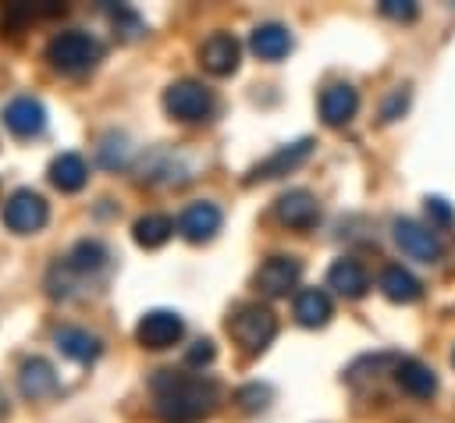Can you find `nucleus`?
Listing matches in <instances>:
<instances>
[{"label":"nucleus","mask_w":455,"mask_h":423,"mask_svg":"<svg viewBox=\"0 0 455 423\" xmlns=\"http://www.w3.org/2000/svg\"><path fill=\"white\" fill-rule=\"evenodd\" d=\"M149 387H153V412L164 423H199L217 405V384L213 380L188 377L178 370H156Z\"/></svg>","instance_id":"f257e3e1"},{"label":"nucleus","mask_w":455,"mask_h":423,"mask_svg":"<svg viewBox=\"0 0 455 423\" xmlns=\"http://www.w3.org/2000/svg\"><path fill=\"white\" fill-rule=\"evenodd\" d=\"M107 249H103V242H96V238H82L71 252H68V267L78 274V277H92V274H100L103 267H107Z\"/></svg>","instance_id":"b1692460"},{"label":"nucleus","mask_w":455,"mask_h":423,"mask_svg":"<svg viewBox=\"0 0 455 423\" xmlns=\"http://www.w3.org/2000/svg\"><path fill=\"white\" fill-rule=\"evenodd\" d=\"M53 341H57V348H60L68 359H75V363H92V359L100 355V338L89 334L85 327H60V331L53 334Z\"/></svg>","instance_id":"aec40b11"},{"label":"nucleus","mask_w":455,"mask_h":423,"mask_svg":"<svg viewBox=\"0 0 455 423\" xmlns=\"http://www.w3.org/2000/svg\"><path fill=\"white\" fill-rule=\"evenodd\" d=\"M181 334H185V320H181L174 309H149V313L135 323L139 345H142V348H153V352L178 345Z\"/></svg>","instance_id":"0eeeda50"},{"label":"nucleus","mask_w":455,"mask_h":423,"mask_svg":"<svg viewBox=\"0 0 455 423\" xmlns=\"http://www.w3.org/2000/svg\"><path fill=\"white\" fill-rule=\"evenodd\" d=\"M451 363H455V352H451Z\"/></svg>","instance_id":"7c9ffc66"},{"label":"nucleus","mask_w":455,"mask_h":423,"mask_svg":"<svg viewBox=\"0 0 455 423\" xmlns=\"http://www.w3.org/2000/svg\"><path fill=\"white\" fill-rule=\"evenodd\" d=\"M427 213H430V220H434V224H441V227H448V224L455 220L451 206H448L441 196H427Z\"/></svg>","instance_id":"c85d7f7f"},{"label":"nucleus","mask_w":455,"mask_h":423,"mask_svg":"<svg viewBox=\"0 0 455 423\" xmlns=\"http://www.w3.org/2000/svg\"><path fill=\"white\" fill-rule=\"evenodd\" d=\"M249 50L259 57V60H281L288 50H291V32L277 21H267V25H256L249 32Z\"/></svg>","instance_id":"f3484780"},{"label":"nucleus","mask_w":455,"mask_h":423,"mask_svg":"<svg viewBox=\"0 0 455 423\" xmlns=\"http://www.w3.org/2000/svg\"><path fill=\"white\" fill-rule=\"evenodd\" d=\"M228 334H231L249 355H256V352H263V348L274 341V334H277V316H274L267 306H259V302H245V306H238V309L228 316Z\"/></svg>","instance_id":"7ed1b4c3"},{"label":"nucleus","mask_w":455,"mask_h":423,"mask_svg":"<svg viewBox=\"0 0 455 423\" xmlns=\"http://www.w3.org/2000/svg\"><path fill=\"white\" fill-rule=\"evenodd\" d=\"M380 14H387L395 21H412L416 18V4L412 0H380Z\"/></svg>","instance_id":"a878e982"},{"label":"nucleus","mask_w":455,"mask_h":423,"mask_svg":"<svg viewBox=\"0 0 455 423\" xmlns=\"http://www.w3.org/2000/svg\"><path fill=\"white\" fill-rule=\"evenodd\" d=\"M299 277H302V263H299V256H284V252H277V256H267V259L259 263L252 284H256L263 295L281 299V295H288V291L299 284Z\"/></svg>","instance_id":"6e6552de"},{"label":"nucleus","mask_w":455,"mask_h":423,"mask_svg":"<svg viewBox=\"0 0 455 423\" xmlns=\"http://www.w3.org/2000/svg\"><path fill=\"white\" fill-rule=\"evenodd\" d=\"M309 149H313V139H299V142H291V146H281L277 153H270L267 160H259L252 171H249V178L245 181H267V178H281V174H288V171H295L306 156H309Z\"/></svg>","instance_id":"ddd939ff"},{"label":"nucleus","mask_w":455,"mask_h":423,"mask_svg":"<svg viewBox=\"0 0 455 423\" xmlns=\"http://www.w3.org/2000/svg\"><path fill=\"white\" fill-rule=\"evenodd\" d=\"M295 320L302 327H323L331 320V295L323 288H302L295 295Z\"/></svg>","instance_id":"412c9836"},{"label":"nucleus","mask_w":455,"mask_h":423,"mask_svg":"<svg viewBox=\"0 0 455 423\" xmlns=\"http://www.w3.org/2000/svg\"><path fill=\"white\" fill-rule=\"evenodd\" d=\"M238 60H242V43L231 32H213L199 46V64L210 75H231L238 68Z\"/></svg>","instance_id":"9d476101"},{"label":"nucleus","mask_w":455,"mask_h":423,"mask_svg":"<svg viewBox=\"0 0 455 423\" xmlns=\"http://www.w3.org/2000/svg\"><path fill=\"white\" fill-rule=\"evenodd\" d=\"M380 291H384L391 302L409 306V302H416V299L423 295V284H419L402 263H391V267L380 270Z\"/></svg>","instance_id":"6ab92c4d"},{"label":"nucleus","mask_w":455,"mask_h":423,"mask_svg":"<svg viewBox=\"0 0 455 423\" xmlns=\"http://www.w3.org/2000/svg\"><path fill=\"white\" fill-rule=\"evenodd\" d=\"M398 110H405V92H402V89L391 92V100H387V107H384V121H395Z\"/></svg>","instance_id":"c756f323"},{"label":"nucleus","mask_w":455,"mask_h":423,"mask_svg":"<svg viewBox=\"0 0 455 423\" xmlns=\"http://www.w3.org/2000/svg\"><path fill=\"white\" fill-rule=\"evenodd\" d=\"M164 110L174 117V121H206L213 114V92L203 85V82H192V78H181L174 85L164 89Z\"/></svg>","instance_id":"20e7f679"},{"label":"nucleus","mask_w":455,"mask_h":423,"mask_svg":"<svg viewBox=\"0 0 455 423\" xmlns=\"http://www.w3.org/2000/svg\"><path fill=\"white\" fill-rule=\"evenodd\" d=\"M327 284H331L338 295H345V299H363V295L370 291V277H366V270L359 267V259H348V256H341V259L331 263V270H327Z\"/></svg>","instance_id":"dca6fc26"},{"label":"nucleus","mask_w":455,"mask_h":423,"mask_svg":"<svg viewBox=\"0 0 455 423\" xmlns=\"http://www.w3.org/2000/svg\"><path fill=\"white\" fill-rule=\"evenodd\" d=\"M4 124L18 135V139H28V135H39L43 124H46V110L39 100L32 96H14L7 107H4Z\"/></svg>","instance_id":"4468645a"},{"label":"nucleus","mask_w":455,"mask_h":423,"mask_svg":"<svg viewBox=\"0 0 455 423\" xmlns=\"http://www.w3.org/2000/svg\"><path fill=\"white\" fill-rule=\"evenodd\" d=\"M124 153H128V149H124V139H121V135H117V139L107 135L103 146H100V160H103V167H117V164H124Z\"/></svg>","instance_id":"393cba45"},{"label":"nucleus","mask_w":455,"mask_h":423,"mask_svg":"<svg viewBox=\"0 0 455 423\" xmlns=\"http://www.w3.org/2000/svg\"><path fill=\"white\" fill-rule=\"evenodd\" d=\"M274 213H277L281 224H288V227H295V231H306V227H313V224L320 220V203H316V196L306 192V188H288L284 196H277Z\"/></svg>","instance_id":"1a4fd4ad"},{"label":"nucleus","mask_w":455,"mask_h":423,"mask_svg":"<svg viewBox=\"0 0 455 423\" xmlns=\"http://www.w3.org/2000/svg\"><path fill=\"white\" fill-rule=\"evenodd\" d=\"M103 57V46L82 32V28H68V32H57L50 43H46V60L60 71V75H85L96 68V60Z\"/></svg>","instance_id":"f03ea898"},{"label":"nucleus","mask_w":455,"mask_h":423,"mask_svg":"<svg viewBox=\"0 0 455 423\" xmlns=\"http://www.w3.org/2000/svg\"><path fill=\"white\" fill-rule=\"evenodd\" d=\"M171 235H174V220H171L167 213H142V217L132 224V238H135V245H142V249H160Z\"/></svg>","instance_id":"5701e85b"},{"label":"nucleus","mask_w":455,"mask_h":423,"mask_svg":"<svg viewBox=\"0 0 455 423\" xmlns=\"http://www.w3.org/2000/svg\"><path fill=\"white\" fill-rule=\"evenodd\" d=\"M267 398H270V387H259V384H249V387L238 391V402H242V409H249V412L263 409Z\"/></svg>","instance_id":"bb28decb"},{"label":"nucleus","mask_w":455,"mask_h":423,"mask_svg":"<svg viewBox=\"0 0 455 423\" xmlns=\"http://www.w3.org/2000/svg\"><path fill=\"white\" fill-rule=\"evenodd\" d=\"M355 110H359V92L348 82H334V85H327L320 92V117H323V124L341 128V124H348L355 117Z\"/></svg>","instance_id":"f8f14e48"},{"label":"nucleus","mask_w":455,"mask_h":423,"mask_svg":"<svg viewBox=\"0 0 455 423\" xmlns=\"http://www.w3.org/2000/svg\"><path fill=\"white\" fill-rule=\"evenodd\" d=\"M85 178H89V171H85V160H82L78 153H60V156H53V164H50V181H53V188H60V192H78V188L85 185Z\"/></svg>","instance_id":"4be33fe9"},{"label":"nucleus","mask_w":455,"mask_h":423,"mask_svg":"<svg viewBox=\"0 0 455 423\" xmlns=\"http://www.w3.org/2000/svg\"><path fill=\"white\" fill-rule=\"evenodd\" d=\"M395 380L412 398H430L437 391V373L419 359H398L395 363Z\"/></svg>","instance_id":"a211bd4d"},{"label":"nucleus","mask_w":455,"mask_h":423,"mask_svg":"<svg viewBox=\"0 0 455 423\" xmlns=\"http://www.w3.org/2000/svg\"><path fill=\"white\" fill-rule=\"evenodd\" d=\"M220 206L217 203H206V199H199V203H188L185 210H181V217H178V231L188 238V242H210L217 231H220Z\"/></svg>","instance_id":"9b49d317"},{"label":"nucleus","mask_w":455,"mask_h":423,"mask_svg":"<svg viewBox=\"0 0 455 423\" xmlns=\"http://www.w3.org/2000/svg\"><path fill=\"white\" fill-rule=\"evenodd\" d=\"M213 355H217L213 341H210V338H199V341L185 352V363H188V366H203V363H213Z\"/></svg>","instance_id":"cd10ccee"},{"label":"nucleus","mask_w":455,"mask_h":423,"mask_svg":"<svg viewBox=\"0 0 455 423\" xmlns=\"http://www.w3.org/2000/svg\"><path fill=\"white\" fill-rule=\"evenodd\" d=\"M391 235H395V245L402 249V256L416 259V263H437L441 259V242L434 235V227L412 220V217H398L391 224Z\"/></svg>","instance_id":"39448f33"},{"label":"nucleus","mask_w":455,"mask_h":423,"mask_svg":"<svg viewBox=\"0 0 455 423\" xmlns=\"http://www.w3.org/2000/svg\"><path fill=\"white\" fill-rule=\"evenodd\" d=\"M46 217H50V206H46V199H43L39 192H32V188H18V192L4 203V224H7L14 235H32V231H39V227L46 224Z\"/></svg>","instance_id":"423d86ee"},{"label":"nucleus","mask_w":455,"mask_h":423,"mask_svg":"<svg viewBox=\"0 0 455 423\" xmlns=\"http://www.w3.org/2000/svg\"><path fill=\"white\" fill-rule=\"evenodd\" d=\"M18 391L25 395V398H50L53 391H57V373H53V366L46 363V359H39V355H32V359H25L21 363V370H18Z\"/></svg>","instance_id":"2eb2a0df"}]
</instances>
